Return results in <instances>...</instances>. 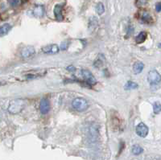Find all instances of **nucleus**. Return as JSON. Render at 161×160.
Returning a JSON list of instances; mask_svg holds the SVG:
<instances>
[{"instance_id": "nucleus-17", "label": "nucleus", "mask_w": 161, "mask_h": 160, "mask_svg": "<svg viewBox=\"0 0 161 160\" xmlns=\"http://www.w3.org/2000/svg\"><path fill=\"white\" fill-rule=\"evenodd\" d=\"M138 88V85L133 81H127L125 85V89L126 90H130V89H135Z\"/></svg>"}, {"instance_id": "nucleus-20", "label": "nucleus", "mask_w": 161, "mask_h": 160, "mask_svg": "<svg viewBox=\"0 0 161 160\" xmlns=\"http://www.w3.org/2000/svg\"><path fill=\"white\" fill-rule=\"evenodd\" d=\"M147 3V0H135V6L137 7H142L145 6Z\"/></svg>"}, {"instance_id": "nucleus-18", "label": "nucleus", "mask_w": 161, "mask_h": 160, "mask_svg": "<svg viewBox=\"0 0 161 160\" xmlns=\"http://www.w3.org/2000/svg\"><path fill=\"white\" fill-rule=\"evenodd\" d=\"M96 11L98 15H102L105 11V7L102 3H98L96 6Z\"/></svg>"}, {"instance_id": "nucleus-22", "label": "nucleus", "mask_w": 161, "mask_h": 160, "mask_svg": "<svg viewBox=\"0 0 161 160\" xmlns=\"http://www.w3.org/2000/svg\"><path fill=\"white\" fill-rule=\"evenodd\" d=\"M102 65H103V60H100V59H98L97 60H95L94 64H93L94 67H96V68H100Z\"/></svg>"}, {"instance_id": "nucleus-12", "label": "nucleus", "mask_w": 161, "mask_h": 160, "mask_svg": "<svg viewBox=\"0 0 161 160\" xmlns=\"http://www.w3.org/2000/svg\"><path fill=\"white\" fill-rule=\"evenodd\" d=\"M11 29V26L9 23H5L0 27V37L6 36Z\"/></svg>"}, {"instance_id": "nucleus-14", "label": "nucleus", "mask_w": 161, "mask_h": 160, "mask_svg": "<svg viewBox=\"0 0 161 160\" xmlns=\"http://www.w3.org/2000/svg\"><path fill=\"white\" fill-rule=\"evenodd\" d=\"M144 68V65L142 64V62L138 61L136 63H135V65L133 66V70L135 73H140L142 71V69Z\"/></svg>"}, {"instance_id": "nucleus-15", "label": "nucleus", "mask_w": 161, "mask_h": 160, "mask_svg": "<svg viewBox=\"0 0 161 160\" xmlns=\"http://www.w3.org/2000/svg\"><path fill=\"white\" fill-rule=\"evenodd\" d=\"M147 35L145 31H141L139 33V35L137 36L136 38H135V42L137 43H143L144 41L147 39Z\"/></svg>"}, {"instance_id": "nucleus-24", "label": "nucleus", "mask_w": 161, "mask_h": 160, "mask_svg": "<svg viewBox=\"0 0 161 160\" xmlns=\"http://www.w3.org/2000/svg\"><path fill=\"white\" fill-rule=\"evenodd\" d=\"M155 10L157 12H160L161 11V3H157L155 4Z\"/></svg>"}, {"instance_id": "nucleus-10", "label": "nucleus", "mask_w": 161, "mask_h": 160, "mask_svg": "<svg viewBox=\"0 0 161 160\" xmlns=\"http://www.w3.org/2000/svg\"><path fill=\"white\" fill-rule=\"evenodd\" d=\"M140 18H141V21L144 23H152L153 22L152 17L151 15L147 11H142L140 15Z\"/></svg>"}, {"instance_id": "nucleus-25", "label": "nucleus", "mask_w": 161, "mask_h": 160, "mask_svg": "<svg viewBox=\"0 0 161 160\" xmlns=\"http://www.w3.org/2000/svg\"><path fill=\"white\" fill-rule=\"evenodd\" d=\"M67 70L69 72H74L76 70V68L73 66H68V68H67Z\"/></svg>"}, {"instance_id": "nucleus-16", "label": "nucleus", "mask_w": 161, "mask_h": 160, "mask_svg": "<svg viewBox=\"0 0 161 160\" xmlns=\"http://www.w3.org/2000/svg\"><path fill=\"white\" fill-rule=\"evenodd\" d=\"M142 151H143V150L140 145H134L132 146V149H131V152L135 155H139L141 153H142Z\"/></svg>"}, {"instance_id": "nucleus-2", "label": "nucleus", "mask_w": 161, "mask_h": 160, "mask_svg": "<svg viewBox=\"0 0 161 160\" xmlns=\"http://www.w3.org/2000/svg\"><path fill=\"white\" fill-rule=\"evenodd\" d=\"M72 105L75 110L78 111V112H83V111L86 110L88 108V103H87L86 100L82 97H78V98L74 99L73 101Z\"/></svg>"}, {"instance_id": "nucleus-8", "label": "nucleus", "mask_w": 161, "mask_h": 160, "mask_svg": "<svg viewBox=\"0 0 161 160\" xmlns=\"http://www.w3.org/2000/svg\"><path fill=\"white\" fill-rule=\"evenodd\" d=\"M36 51L32 46H26L24 47L21 51V55L24 58H29L32 55H35Z\"/></svg>"}, {"instance_id": "nucleus-19", "label": "nucleus", "mask_w": 161, "mask_h": 160, "mask_svg": "<svg viewBox=\"0 0 161 160\" xmlns=\"http://www.w3.org/2000/svg\"><path fill=\"white\" fill-rule=\"evenodd\" d=\"M153 110H154V113L156 114H158L160 113L161 105L160 102H155V104H154V106H153Z\"/></svg>"}, {"instance_id": "nucleus-13", "label": "nucleus", "mask_w": 161, "mask_h": 160, "mask_svg": "<svg viewBox=\"0 0 161 160\" xmlns=\"http://www.w3.org/2000/svg\"><path fill=\"white\" fill-rule=\"evenodd\" d=\"M33 14L36 17H42L44 14V8L43 6L41 5H38L33 10Z\"/></svg>"}, {"instance_id": "nucleus-4", "label": "nucleus", "mask_w": 161, "mask_h": 160, "mask_svg": "<svg viewBox=\"0 0 161 160\" xmlns=\"http://www.w3.org/2000/svg\"><path fill=\"white\" fill-rule=\"evenodd\" d=\"M81 75L83 77L84 80H85L87 84H89V85H93L97 82L95 77H93V74L91 73V72L87 70V69H82L81 70Z\"/></svg>"}, {"instance_id": "nucleus-11", "label": "nucleus", "mask_w": 161, "mask_h": 160, "mask_svg": "<svg viewBox=\"0 0 161 160\" xmlns=\"http://www.w3.org/2000/svg\"><path fill=\"white\" fill-rule=\"evenodd\" d=\"M62 7L63 5H56L54 8V15L57 20H62L63 19V15H62Z\"/></svg>"}, {"instance_id": "nucleus-21", "label": "nucleus", "mask_w": 161, "mask_h": 160, "mask_svg": "<svg viewBox=\"0 0 161 160\" xmlns=\"http://www.w3.org/2000/svg\"><path fill=\"white\" fill-rule=\"evenodd\" d=\"M8 3L12 7H16L20 4V0H8Z\"/></svg>"}, {"instance_id": "nucleus-3", "label": "nucleus", "mask_w": 161, "mask_h": 160, "mask_svg": "<svg viewBox=\"0 0 161 160\" xmlns=\"http://www.w3.org/2000/svg\"><path fill=\"white\" fill-rule=\"evenodd\" d=\"M147 80H148L149 83L151 84L152 85H158L160 82V75L156 70L152 69V70H151L148 73Z\"/></svg>"}, {"instance_id": "nucleus-26", "label": "nucleus", "mask_w": 161, "mask_h": 160, "mask_svg": "<svg viewBox=\"0 0 161 160\" xmlns=\"http://www.w3.org/2000/svg\"><path fill=\"white\" fill-rule=\"evenodd\" d=\"M134 160H139V159H134Z\"/></svg>"}, {"instance_id": "nucleus-1", "label": "nucleus", "mask_w": 161, "mask_h": 160, "mask_svg": "<svg viewBox=\"0 0 161 160\" xmlns=\"http://www.w3.org/2000/svg\"><path fill=\"white\" fill-rule=\"evenodd\" d=\"M25 105H26V103H25L24 100H22V99L13 100L11 102L9 106H8V111L12 114H19L24 109Z\"/></svg>"}, {"instance_id": "nucleus-7", "label": "nucleus", "mask_w": 161, "mask_h": 160, "mask_svg": "<svg viewBox=\"0 0 161 160\" xmlns=\"http://www.w3.org/2000/svg\"><path fill=\"white\" fill-rule=\"evenodd\" d=\"M51 106H50L49 101L46 98H43L40 101V110L42 114H48L50 111Z\"/></svg>"}, {"instance_id": "nucleus-5", "label": "nucleus", "mask_w": 161, "mask_h": 160, "mask_svg": "<svg viewBox=\"0 0 161 160\" xmlns=\"http://www.w3.org/2000/svg\"><path fill=\"white\" fill-rule=\"evenodd\" d=\"M148 127L146 126L144 123H142V122L136 126V129H135L136 134L141 138H145L146 136L148 134Z\"/></svg>"}, {"instance_id": "nucleus-23", "label": "nucleus", "mask_w": 161, "mask_h": 160, "mask_svg": "<svg viewBox=\"0 0 161 160\" xmlns=\"http://www.w3.org/2000/svg\"><path fill=\"white\" fill-rule=\"evenodd\" d=\"M68 41H66V42H63V43H61V50H65L68 48Z\"/></svg>"}, {"instance_id": "nucleus-6", "label": "nucleus", "mask_w": 161, "mask_h": 160, "mask_svg": "<svg viewBox=\"0 0 161 160\" xmlns=\"http://www.w3.org/2000/svg\"><path fill=\"white\" fill-rule=\"evenodd\" d=\"M59 47L57 46L55 43L53 44H48L47 46H44L42 48V51L43 53L45 54H49V55H53V54H56L59 52Z\"/></svg>"}, {"instance_id": "nucleus-9", "label": "nucleus", "mask_w": 161, "mask_h": 160, "mask_svg": "<svg viewBox=\"0 0 161 160\" xmlns=\"http://www.w3.org/2000/svg\"><path fill=\"white\" fill-rule=\"evenodd\" d=\"M89 136L90 140L96 141L98 137V129H97L96 126H91L89 128Z\"/></svg>"}]
</instances>
